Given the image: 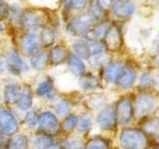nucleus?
I'll return each mask as SVG.
<instances>
[{"label":"nucleus","mask_w":159,"mask_h":149,"mask_svg":"<svg viewBox=\"0 0 159 149\" xmlns=\"http://www.w3.org/2000/svg\"><path fill=\"white\" fill-rule=\"evenodd\" d=\"M60 123H61V118L49 106H42L38 115L36 131L59 138L61 136Z\"/></svg>","instance_id":"f257e3e1"},{"label":"nucleus","mask_w":159,"mask_h":149,"mask_svg":"<svg viewBox=\"0 0 159 149\" xmlns=\"http://www.w3.org/2000/svg\"><path fill=\"white\" fill-rule=\"evenodd\" d=\"M21 130V116L13 107L2 106L0 107V132L7 137H11Z\"/></svg>","instance_id":"f03ea898"},{"label":"nucleus","mask_w":159,"mask_h":149,"mask_svg":"<svg viewBox=\"0 0 159 149\" xmlns=\"http://www.w3.org/2000/svg\"><path fill=\"white\" fill-rule=\"evenodd\" d=\"M118 141L123 149H145L147 137L144 131L134 127H123Z\"/></svg>","instance_id":"7ed1b4c3"},{"label":"nucleus","mask_w":159,"mask_h":149,"mask_svg":"<svg viewBox=\"0 0 159 149\" xmlns=\"http://www.w3.org/2000/svg\"><path fill=\"white\" fill-rule=\"evenodd\" d=\"M35 97L38 101H41L44 103L49 104L53 102L59 96V92L56 88L55 79L52 76H45L40 81L33 86Z\"/></svg>","instance_id":"20e7f679"},{"label":"nucleus","mask_w":159,"mask_h":149,"mask_svg":"<svg viewBox=\"0 0 159 149\" xmlns=\"http://www.w3.org/2000/svg\"><path fill=\"white\" fill-rule=\"evenodd\" d=\"M94 124L102 131H112L117 127L116 114L113 104H104L93 117Z\"/></svg>","instance_id":"39448f33"},{"label":"nucleus","mask_w":159,"mask_h":149,"mask_svg":"<svg viewBox=\"0 0 159 149\" xmlns=\"http://www.w3.org/2000/svg\"><path fill=\"white\" fill-rule=\"evenodd\" d=\"M82 98L77 99L72 94H63L60 93L53 102L49 104V107L57 114V115L62 118L66 116L70 112L74 111V108L82 104Z\"/></svg>","instance_id":"423d86ee"},{"label":"nucleus","mask_w":159,"mask_h":149,"mask_svg":"<svg viewBox=\"0 0 159 149\" xmlns=\"http://www.w3.org/2000/svg\"><path fill=\"white\" fill-rule=\"evenodd\" d=\"M8 66V72L14 77H21L30 71L29 64L23 60V57L17 49L11 48L5 54Z\"/></svg>","instance_id":"0eeeda50"},{"label":"nucleus","mask_w":159,"mask_h":149,"mask_svg":"<svg viewBox=\"0 0 159 149\" xmlns=\"http://www.w3.org/2000/svg\"><path fill=\"white\" fill-rule=\"evenodd\" d=\"M116 114L117 126H126L134 117L133 103L130 97H121L113 104Z\"/></svg>","instance_id":"6e6552de"},{"label":"nucleus","mask_w":159,"mask_h":149,"mask_svg":"<svg viewBox=\"0 0 159 149\" xmlns=\"http://www.w3.org/2000/svg\"><path fill=\"white\" fill-rule=\"evenodd\" d=\"M35 99L36 97H35L33 86L29 83H23L21 92H20L17 101L14 104L13 109L21 116L24 112L28 111L36 104Z\"/></svg>","instance_id":"1a4fd4ad"},{"label":"nucleus","mask_w":159,"mask_h":149,"mask_svg":"<svg viewBox=\"0 0 159 149\" xmlns=\"http://www.w3.org/2000/svg\"><path fill=\"white\" fill-rule=\"evenodd\" d=\"M94 25V18L89 13L81 14L74 17L68 24L70 33L84 38Z\"/></svg>","instance_id":"9d476101"},{"label":"nucleus","mask_w":159,"mask_h":149,"mask_svg":"<svg viewBox=\"0 0 159 149\" xmlns=\"http://www.w3.org/2000/svg\"><path fill=\"white\" fill-rule=\"evenodd\" d=\"M132 103L134 117L142 118L153 111L156 103V98L154 96L149 93H139L135 97Z\"/></svg>","instance_id":"9b49d317"},{"label":"nucleus","mask_w":159,"mask_h":149,"mask_svg":"<svg viewBox=\"0 0 159 149\" xmlns=\"http://www.w3.org/2000/svg\"><path fill=\"white\" fill-rule=\"evenodd\" d=\"M22 88V84L16 81H8L2 87V92L0 93L3 106L13 107L20 94Z\"/></svg>","instance_id":"f8f14e48"},{"label":"nucleus","mask_w":159,"mask_h":149,"mask_svg":"<svg viewBox=\"0 0 159 149\" xmlns=\"http://www.w3.org/2000/svg\"><path fill=\"white\" fill-rule=\"evenodd\" d=\"M20 25L27 30H34L45 25V15L37 10L27 9L20 14Z\"/></svg>","instance_id":"ddd939ff"},{"label":"nucleus","mask_w":159,"mask_h":149,"mask_svg":"<svg viewBox=\"0 0 159 149\" xmlns=\"http://www.w3.org/2000/svg\"><path fill=\"white\" fill-rule=\"evenodd\" d=\"M30 134V149H54L57 145L58 137L34 131Z\"/></svg>","instance_id":"4468645a"},{"label":"nucleus","mask_w":159,"mask_h":149,"mask_svg":"<svg viewBox=\"0 0 159 149\" xmlns=\"http://www.w3.org/2000/svg\"><path fill=\"white\" fill-rule=\"evenodd\" d=\"M19 45L21 48V53L26 55L28 58L41 50L39 37L33 32L23 34L19 39Z\"/></svg>","instance_id":"2eb2a0df"},{"label":"nucleus","mask_w":159,"mask_h":149,"mask_svg":"<svg viewBox=\"0 0 159 149\" xmlns=\"http://www.w3.org/2000/svg\"><path fill=\"white\" fill-rule=\"evenodd\" d=\"M124 68H125V65L121 62L111 61L101 69V79H103L107 84H116L117 79L123 72Z\"/></svg>","instance_id":"dca6fc26"},{"label":"nucleus","mask_w":159,"mask_h":149,"mask_svg":"<svg viewBox=\"0 0 159 149\" xmlns=\"http://www.w3.org/2000/svg\"><path fill=\"white\" fill-rule=\"evenodd\" d=\"M78 114H79V120H78L76 132L75 133L84 139L89 135V133H91L94 124L93 115L92 111H88V109H84L83 111L79 112Z\"/></svg>","instance_id":"f3484780"},{"label":"nucleus","mask_w":159,"mask_h":149,"mask_svg":"<svg viewBox=\"0 0 159 149\" xmlns=\"http://www.w3.org/2000/svg\"><path fill=\"white\" fill-rule=\"evenodd\" d=\"M41 107L42 106H40L39 104H35L31 109H29L28 111L22 114L21 126L23 131L27 133H32L34 131H36L37 124H38V115Z\"/></svg>","instance_id":"a211bd4d"},{"label":"nucleus","mask_w":159,"mask_h":149,"mask_svg":"<svg viewBox=\"0 0 159 149\" xmlns=\"http://www.w3.org/2000/svg\"><path fill=\"white\" fill-rule=\"evenodd\" d=\"M102 42L104 43L107 51L111 52H117L120 50L122 46V36L120 30L116 27V25H111V28L103 38Z\"/></svg>","instance_id":"6ab92c4d"},{"label":"nucleus","mask_w":159,"mask_h":149,"mask_svg":"<svg viewBox=\"0 0 159 149\" xmlns=\"http://www.w3.org/2000/svg\"><path fill=\"white\" fill-rule=\"evenodd\" d=\"M135 11L132 0H116L111 5V12L116 18L126 19L131 17Z\"/></svg>","instance_id":"aec40b11"},{"label":"nucleus","mask_w":159,"mask_h":149,"mask_svg":"<svg viewBox=\"0 0 159 149\" xmlns=\"http://www.w3.org/2000/svg\"><path fill=\"white\" fill-rule=\"evenodd\" d=\"M79 87L84 93H91L97 92L102 87V79L93 73L87 72L79 78Z\"/></svg>","instance_id":"412c9836"},{"label":"nucleus","mask_w":159,"mask_h":149,"mask_svg":"<svg viewBox=\"0 0 159 149\" xmlns=\"http://www.w3.org/2000/svg\"><path fill=\"white\" fill-rule=\"evenodd\" d=\"M82 104L84 108L89 111H98L104 104H107L106 96L102 93H97V92L87 93L86 96H83Z\"/></svg>","instance_id":"4be33fe9"},{"label":"nucleus","mask_w":159,"mask_h":149,"mask_svg":"<svg viewBox=\"0 0 159 149\" xmlns=\"http://www.w3.org/2000/svg\"><path fill=\"white\" fill-rule=\"evenodd\" d=\"M66 64H67L69 72L71 73L74 77H76L78 79L81 78L87 73V66H86V64H84V60L79 58L72 52L69 53Z\"/></svg>","instance_id":"5701e85b"},{"label":"nucleus","mask_w":159,"mask_h":149,"mask_svg":"<svg viewBox=\"0 0 159 149\" xmlns=\"http://www.w3.org/2000/svg\"><path fill=\"white\" fill-rule=\"evenodd\" d=\"M79 120V114L75 111L70 112L66 116L61 118L60 123V130H61V136L70 135L76 132L77 125Z\"/></svg>","instance_id":"b1692460"},{"label":"nucleus","mask_w":159,"mask_h":149,"mask_svg":"<svg viewBox=\"0 0 159 149\" xmlns=\"http://www.w3.org/2000/svg\"><path fill=\"white\" fill-rule=\"evenodd\" d=\"M69 53L70 52L67 51V49L63 45H55V46L51 47L50 51L48 52L49 65L54 67L63 65L64 63H66Z\"/></svg>","instance_id":"393cba45"},{"label":"nucleus","mask_w":159,"mask_h":149,"mask_svg":"<svg viewBox=\"0 0 159 149\" xmlns=\"http://www.w3.org/2000/svg\"><path fill=\"white\" fill-rule=\"evenodd\" d=\"M5 149H30V134L21 130L9 137Z\"/></svg>","instance_id":"a878e982"},{"label":"nucleus","mask_w":159,"mask_h":149,"mask_svg":"<svg viewBox=\"0 0 159 149\" xmlns=\"http://www.w3.org/2000/svg\"><path fill=\"white\" fill-rule=\"evenodd\" d=\"M84 139L78 134H70V135L60 136L58 138L57 147L59 149H79L84 145Z\"/></svg>","instance_id":"bb28decb"},{"label":"nucleus","mask_w":159,"mask_h":149,"mask_svg":"<svg viewBox=\"0 0 159 149\" xmlns=\"http://www.w3.org/2000/svg\"><path fill=\"white\" fill-rule=\"evenodd\" d=\"M136 81V72L135 70L131 67L125 66L123 72L116 82V86L121 89H128L130 88Z\"/></svg>","instance_id":"cd10ccee"},{"label":"nucleus","mask_w":159,"mask_h":149,"mask_svg":"<svg viewBox=\"0 0 159 149\" xmlns=\"http://www.w3.org/2000/svg\"><path fill=\"white\" fill-rule=\"evenodd\" d=\"M111 26V24L107 21H102L98 24H94L84 39L89 40V41H102Z\"/></svg>","instance_id":"c85d7f7f"},{"label":"nucleus","mask_w":159,"mask_h":149,"mask_svg":"<svg viewBox=\"0 0 159 149\" xmlns=\"http://www.w3.org/2000/svg\"><path fill=\"white\" fill-rule=\"evenodd\" d=\"M89 40L84 38H78L75 39L72 42V50L73 54H75L79 58L83 60H89L91 57V52H89Z\"/></svg>","instance_id":"c756f323"},{"label":"nucleus","mask_w":159,"mask_h":149,"mask_svg":"<svg viewBox=\"0 0 159 149\" xmlns=\"http://www.w3.org/2000/svg\"><path fill=\"white\" fill-rule=\"evenodd\" d=\"M49 65V56L48 53L40 50L37 53L29 57V66L32 68L34 71L42 72L48 67Z\"/></svg>","instance_id":"7c9ffc66"},{"label":"nucleus","mask_w":159,"mask_h":149,"mask_svg":"<svg viewBox=\"0 0 159 149\" xmlns=\"http://www.w3.org/2000/svg\"><path fill=\"white\" fill-rule=\"evenodd\" d=\"M83 146L84 149H109L111 142L102 135H93L84 139Z\"/></svg>","instance_id":"2f4dec72"},{"label":"nucleus","mask_w":159,"mask_h":149,"mask_svg":"<svg viewBox=\"0 0 159 149\" xmlns=\"http://www.w3.org/2000/svg\"><path fill=\"white\" fill-rule=\"evenodd\" d=\"M55 38H56V35H55L53 29L44 28L39 36L40 45H41V47L43 48L53 47V45L55 44Z\"/></svg>","instance_id":"473e14b6"},{"label":"nucleus","mask_w":159,"mask_h":149,"mask_svg":"<svg viewBox=\"0 0 159 149\" xmlns=\"http://www.w3.org/2000/svg\"><path fill=\"white\" fill-rule=\"evenodd\" d=\"M88 61L91 64V66L94 69H102V67H104L107 63L111 62V57L107 54V52H103L101 54L94 55V56H92Z\"/></svg>","instance_id":"72a5a7b5"},{"label":"nucleus","mask_w":159,"mask_h":149,"mask_svg":"<svg viewBox=\"0 0 159 149\" xmlns=\"http://www.w3.org/2000/svg\"><path fill=\"white\" fill-rule=\"evenodd\" d=\"M89 14L94 18V20H101L104 16V9L101 6L98 0H93L89 6Z\"/></svg>","instance_id":"f704fd0d"},{"label":"nucleus","mask_w":159,"mask_h":149,"mask_svg":"<svg viewBox=\"0 0 159 149\" xmlns=\"http://www.w3.org/2000/svg\"><path fill=\"white\" fill-rule=\"evenodd\" d=\"M107 50L106 46H104V43L102 41H91L89 42V52H91V57L94 56V55L107 52Z\"/></svg>","instance_id":"c9c22d12"},{"label":"nucleus","mask_w":159,"mask_h":149,"mask_svg":"<svg viewBox=\"0 0 159 149\" xmlns=\"http://www.w3.org/2000/svg\"><path fill=\"white\" fill-rule=\"evenodd\" d=\"M153 83V78L149 73H143L139 78V87L140 88H148Z\"/></svg>","instance_id":"e433bc0d"},{"label":"nucleus","mask_w":159,"mask_h":149,"mask_svg":"<svg viewBox=\"0 0 159 149\" xmlns=\"http://www.w3.org/2000/svg\"><path fill=\"white\" fill-rule=\"evenodd\" d=\"M7 73L9 74L6 57H5V55H1L0 56V74H5Z\"/></svg>","instance_id":"4c0bfd02"},{"label":"nucleus","mask_w":159,"mask_h":149,"mask_svg":"<svg viewBox=\"0 0 159 149\" xmlns=\"http://www.w3.org/2000/svg\"><path fill=\"white\" fill-rule=\"evenodd\" d=\"M87 3H88V0H73L72 6L74 9L80 10V9H83L84 6H86Z\"/></svg>","instance_id":"58836bf2"},{"label":"nucleus","mask_w":159,"mask_h":149,"mask_svg":"<svg viewBox=\"0 0 159 149\" xmlns=\"http://www.w3.org/2000/svg\"><path fill=\"white\" fill-rule=\"evenodd\" d=\"M151 51L154 55L159 56V34H158V36L153 40V42L151 44Z\"/></svg>","instance_id":"ea45409f"},{"label":"nucleus","mask_w":159,"mask_h":149,"mask_svg":"<svg viewBox=\"0 0 159 149\" xmlns=\"http://www.w3.org/2000/svg\"><path fill=\"white\" fill-rule=\"evenodd\" d=\"M9 14V9L7 4L4 1H0V17H6Z\"/></svg>","instance_id":"a19ab883"},{"label":"nucleus","mask_w":159,"mask_h":149,"mask_svg":"<svg viewBox=\"0 0 159 149\" xmlns=\"http://www.w3.org/2000/svg\"><path fill=\"white\" fill-rule=\"evenodd\" d=\"M98 1L103 9H106L108 7H111V5L113 4V2L116 1V0H98Z\"/></svg>","instance_id":"79ce46f5"},{"label":"nucleus","mask_w":159,"mask_h":149,"mask_svg":"<svg viewBox=\"0 0 159 149\" xmlns=\"http://www.w3.org/2000/svg\"><path fill=\"white\" fill-rule=\"evenodd\" d=\"M8 138L9 137H7L6 135H4V134L0 132V149H5L7 141H8Z\"/></svg>","instance_id":"37998d69"},{"label":"nucleus","mask_w":159,"mask_h":149,"mask_svg":"<svg viewBox=\"0 0 159 149\" xmlns=\"http://www.w3.org/2000/svg\"><path fill=\"white\" fill-rule=\"evenodd\" d=\"M72 2H73V0H64V4H65V6H66V7L70 6V5L72 4Z\"/></svg>","instance_id":"c03bdc74"},{"label":"nucleus","mask_w":159,"mask_h":149,"mask_svg":"<svg viewBox=\"0 0 159 149\" xmlns=\"http://www.w3.org/2000/svg\"><path fill=\"white\" fill-rule=\"evenodd\" d=\"M155 115H156L157 119H158V120H159V106L157 107V109H156V111H155Z\"/></svg>","instance_id":"a18cd8bd"},{"label":"nucleus","mask_w":159,"mask_h":149,"mask_svg":"<svg viewBox=\"0 0 159 149\" xmlns=\"http://www.w3.org/2000/svg\"><path fill=\"white\" fill-rule=\"evenodd\" d=\"M2 30H3V27H2V25L0 24V31H2Z\"/></svg>","instance_id":"49530a36"},{"label":"nucleus","mask_w":159,"mask_h":149,"mask_svg":"<svg viewBox=\"0 0 159 149\" xmlns=\"http://www.w3.org/2000/svg\"><path fill=\"white\" fill-rule=\"evenodd\" d=\"M149 149H159V147H152V148H149Z\"/></svg>","instance_id":"de8ad7c7"},{"label":"nucleus","mask_w":159,"mask_h":149,"mask_svg":"<svg viewBox=\"0 0 159 149\" xmlns=\"http://www.w3.org/2000/svg\"><path fill=\"white\" fill-rule=\"evenodd\" d=\"M79 149H84V146H82V147H80Z\"/></svg>","instance_id":"09e8293b"},{"label":"nucleus","mask_w":159,"mask_h":149,"mask_svg":"<svg viewBox=\"0 0 159 149\" xmlns=\"http://www.w3.org/2000/svg\"><path fill=\"white\" fill-rule=\"evenodd\" d=\"M54 149H59V148H58V147H57V145H56V147H55Z\"/></svg>","instance_id":"8fccbe9b"}]
</instances>
